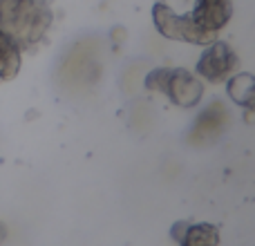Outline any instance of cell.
<instances>
[{"label":"cell","instance_id":"6da1fadb","mask_svg":"<svg viewBox=\"0 0 255 246\" xmlns=\"http://www.w3.org/2000/svg\"><path fill=\"white\" fill-rule=\"evenodd\" d=\"M54 22L49 0H0V29H4L22 52L36 49Z\"/></svg>","mask_w":255,"mask_h":246},{"label":"cell","instance_id":"7a4b0ae2","mask_svg":"<svg viewBox=\"0 0 255 246\" xmlns=\"http://www.w3.org/2000/svg\"><path fill=\"white\" fill-rule=\"evenodd\" d=\"M152 16V25L163 38L168 40H177V43H188V45H208L211 40H215L217 36L211 31L202 29L197 22L193 20V16L188 13H177L163 0H157L150 9Z\"/></svg>","mask_w":255,"mask_h":246},{"label":"cell","instance_id":"3957f363","mask_svg":"<svg viewBox=\"0 0 255 246\" xmlns=\"http://www.w3.org/2000/svg\"><path fill=\"white\" fill-rule=\"evenodd\" d=\"M240 56L226 40H211L204 45V52L199 54L197 65H195V74L206 83H224L233 72H238Z\"/></svg>","mask_w":255,"mask_h":246},{"label":"cell","instance_id":"277c9868","mask_svg":"<svg viewBox=\"0 0 255 246\" xmlns=\"http://www.w3.org/2000/svg\"><path fill=\"white\" fill-rule=\"evenodd\" d=\"M177 108H195L204 99V81L184 67H168L161 92Z\"/></svg>","mask_w":255,"mask_h":246},{"label":"cell","instance_id":"5b68a950","mask_svg":"<svg viewBox=\"0 0 255 246\" xmlns=\"http://www.w3.org/2000/svg\"><path fill=\"white\" fill-rule=\"evenodd\" d=\"M190 16L202 29L217 36L233 18V0H195Z\"/></svg>","mask_w":255,"mask_h":246},{"label":"cell","instance_id":"8992f818","mask_svg":"<svg viewBox=\"0 0 255 246\" xmlns=\"http://www.w3.org/2000/svg\"><path fill=\"white\" fill-rule=\"evenodd\" d=\"M226 83V97L235 106L244 108L249 112H255V74L251 72H233Z\"/></svg>","mask_w":255,"mask_h":246},{"label":"cell","instance_id":"52a82bcc","mask_svg":"<svg viewBox=\"0 0 255 246\" xmlns=\"http://www.w3.org/2000/svg\"><path fill=\"white\" fill-rule=\"evenodd\" d=\"M229 121V112H226V108L222 106V103H211V106L206 108L204 112H199L197 121H195L193 125V132H190V139L197 143V141H206V139H213V136H217V132L224 127V123Z\"/></svg>","mask_w":255,"mask_h":246},{"label":"cell","instance_id":"ba28073f","mask_svg":"<svg viewBox=\"0 0 255 246\" xmlns=\"http://www.w3.org/2000/svg\"><path fill=\"white\" fill-rule=\"evenodd\" d=\"M20 63L22 49L7 31L0 29V81L16 79V74L20 72Z\"/></svg>","mask_w":255,"mask_h":246},{"label":"cell","instance_id":"9c48e42d","mask_svg":"<svg viewBox=\"0 0 255 246\" xmlns=\"http://www.w3.org/2000/svg\"><path fill=\"white\" fill-rule=\"evenodd\" d=\"M179 246H220V229L208 222L188 224L179 240Z\"/></svg>","mask_w":255,"mask_h":246},{"label":"cell","instance_id":"30bf717a","mask_svg":"<svg viewBox=\"0 0 255 246\" xmlns=\"http://www.w3.org/2000/svg\"><path fill=\"white\" fill-rule=\"evenodd\" d=\"M186 226H188V222H175V224H172V229H170V238L175 240L177 244H179V240H181V235H184Z\"/></svg>","mask_w":255,"mask_h":246},{"label":"cell","instance_id":"8fae6325","mask_svg":"<svg viewBox=\"0 0 255 246\" xmlns=\"http://www.w3.org/2000/svg\"><path fill=\"white\" fill-rule=\"evenodd\" d=\"M4 240H7V226H4V222L0 220V244H2Z\"/></svg>","mask_w":255,"mask_h":246}]
</instances>
